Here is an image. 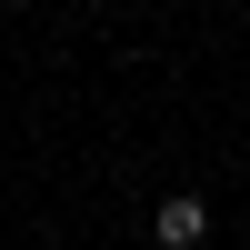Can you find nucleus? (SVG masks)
<instances>
[{"label": "nucleus", "instance_id": "f03ea898", "mask_svg": "<svg viewBox=\"0 0 250 250\" xmlns=\"http://www.w3.org/2000/svg\"><path fill=\"white\" fill-rule=\"evenodd\" d=\"M0 10H30V0H0Z\"/></svg>", "mask_w": 250, "mask_h": 250}, {"label": "nucleus", "instance_id": "f257e3e1", "mask_svg": "<svg viewBox=\"0 0 250 250\" xmlns=\"http://www.w3.org/2000/svg\"><path fill=\"white\" fill-rule=\"evenodd\" d=\"M150 230L170 240V250H200V240H210V200H200V190H170V200L150 210Z\"/></svg>", "mask_w": 250, "mask_h": 250}]
</instances>
